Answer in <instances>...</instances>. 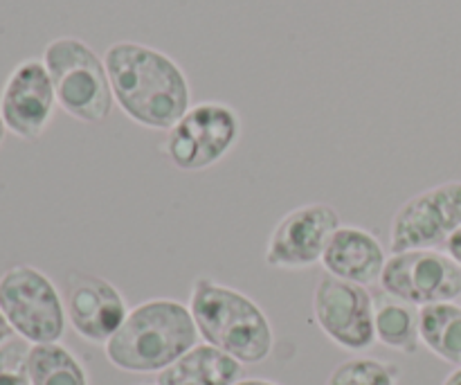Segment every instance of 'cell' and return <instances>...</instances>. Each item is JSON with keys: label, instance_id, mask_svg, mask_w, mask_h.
<instances>
[{"label": "cell", "instance_id": "6da1fadb", "mask_svg": "<svg viewBox=\"0 0 461 385\" xmlns=\"http://www.w3.org/2000/svg\"><path fill=\"white\" fill-rule=\"evenodd\" d=\"M104 61L115 106L133 124L167 133L192 106L187 75L162 50L138 41H115Z\"/></svg>", "mask_w": 461, "mask_h": 385}, {"label": "cell", "instance_id": "7a4b0ae2", "mask_svg": "<svg viewBox=\"0 0 461 385\" xmlns=\"http://www.w3.org/2000/svg\"><path fill=\"white\" fill-rule=\"evenodd\" d=\"M196 343L198 329L189 307L174 298H151L129 311L104 352L122 372L160 374Z\"/></svg>", "mask_w": 461, "mask_h": 385}, {"label": "cell", "instance_id": "3957f363", "mask_svg": "<svg viewBox=\"0 0 461 385\" xmlns=\"http://www.w3.org/2000/svg\"><path fill=\"white\" fill-rule=\"evenodd\" d=\"M187 307L198 338L241 365H259L273 354L275 332L270 318L239 289L201 275L192 282Z\"/></svg>", "mask_w": 461, "mask_h": 385}, {"label": "cell", "instance_id": "277c9868", "mask_svg": "<svg viewBox=\"0 0 461 385\" xmlns=\"http://www.w3.org/2000/svg\"><path fill=\"white\" fill-rule=\"evenodd\" d=\"M59 108L84 124H102L111 115L113 99L106 61L79 36H59L43 50Z\"/></svg>", "mask_w": 461, "mask_h": 385}, {"label": "cell", "instance_id": "5b68a950", "mask_svg": "<svg viewBox=\"0 0 461 385\" xmlns=\"http://www.w3.org/2000/svg\"><path fill=\"white\" fill-rule=\"evenodd\" d=\"M243 133L241 115L216 99L198 102L171 126L162 140V156L185 174H198L219 165L237 149Z\"/></svg>", "mask_w": 461, "mask_h": 385}, {"label": "cell", "instance_id": "8992f818", "mask_svg": "<svg viewBox=\"0 0 461 385\" xmlns=\"http://www.w3.org/2000/svg\"><path fill=\"white\" fill-rule=\"evenodd\" d=\"M0 311L14 329V336L30 345L61 343L66 334L63 293L36 266L18 264L0 275Z\"/></svg>", "mask_w": 461, "mask_h": 385}, {"label": "cell", "instance_id": "52a82bcc", "mask_svg": "<svg viewBox=\"0 0 461 385\" xmlns=\"http://www.w3.org/2000/svg\"><path fill=\"white\" fill-rule=\"evenodd\" d=\"M461 228V180H444L414 194L392 216L390 251H441Z\"/></svg>", "mask_w": 461, "mask_h": 385}, {"label": "cell", "instance_id": "ba28073f", "mask_svg": "<svg viewBox=\"0 0 461 385\" xmlns=\"http://www.w3.org/2000/svg\"><path fill=\"white\" fill-rule=\"evenodd\" d=\"M383 293L414 307L461 298V266L446 251L392 252L381 275Z\"/></svg>", "mask_w": 461, "mask_h": 385}, {"label": "cell", "instance_id": "9c48e42d", "mask_svg": "<svg viewBox=\"0 0 461 385\" xmlns=\"http://www.w3.org/2000/svg\"><path fill=\"white\" fill-rule=\"evenodd\" d=\"M313 318L320 332L345 352H367L376 343L374 296L367 287L324 273L313 291Z\"/></svg>", "mask_w": 461, "mask_h": 385}, {"label": "cell", "instance_id": "30bf717a", "mask_svg": "<svg viewBox=\"0 0 461 385\" xmlns=\"http://www.w3.org/2000/svg\"><path fill=\"white\" fill-rule=\"evenodd\" d=\"M340 215L329 203H304L275 224L266 242V264L275 270H309L322 264Z\"/></svg>", "mask_w": 461, "mask_h": 385}, {"label": "cell", "instance_id": "8fae6325", "mask_svg": "<svg viewBox=\"0 0 461 385\" xmlns=\"http://www.w3.org/2000/svg\"><path fill=\"white\" fill-rule=\"evenodd\" d=\"M68 325L90 345H106L129 316L124 293L102 275L70 270L63 282Z\"/></svg>", "mask_w": 461, "mask_h": 385}, {"label": "cell", "instance_id": "7c38bea8", "mask_svg": "<svg viewBox=\"0 0 461 385\" xmlns=\"http://www.w3.org/2000/svg\"><path fill=\"white\" fill-rule=\"evenodd\" d=\"M59 102L43 59H25L9 72L0 93V115L9 133L39 140L52 124Z\"/></svg>", "mask_w": 461, "mask_h": 385}, {"label": "cell", "instance_id": "4fadbf2b", "mask_svg": "<svg viewBox=\"0 0 461 385\" xmlns=\"http://www.w3.org/2000/svg\"><path fill=\"white\" fill-rule=\"evenodd\" d=\"M387 251L381 239L360 225H340L322 255L324 273L342 282L372 287L381 282L387 264Z\"/></svg>", "mask_w": 461, "mask_h": 385}, {"label": "cell", "instance_id": "5bb4252c", "mask_svg": "<svg viewBox=\"0 0 461 385\" xmlns=\"http://www.w3.org/2000/svg\"><path fill=\"white\" fill-rule=\"evenodd\" d=\"M239 379H243V365L207 343H196L156 374L158 385H234Z\"/></svg>", "mask_w": 461, "mask_h": 385}, {"label": "cell", "instance_id": "9a60e30c", "mask_svg": "<svg viewBox=\"0 0 461 385\" xmlns=\"http://www.w3.org/2000/svg\"><path fill=\"white\" fill-rule=\"evenodd\" d=\"M374 332L376 343L399 354L412 356L421 347L419 338V307L381 293L374 298Z\"/></svg>", "mask_w": 461, "mask_h": 385}, {"label": "cell", "instance_id": "2e32d148", "mask_svg": "<svg viewBox=\"0 0 461 385\" xmlns=\"http://www.w3.org/2000/svg\"><path fill=\"white\" fill-rule=\"evenodd\" d=\"M419 338L430 354L461 368V305L439 302L419 309Z\"/></svg>", "mask_w": 461, "mask_h": 385}, {"label": "cell", "instance_id": "e0dca14e", "mask_svg": "<svg viewBox=\"0 0 461 385\" xmlns=\"http://www.w3.org/2000/svg\"><path fill=\"white\" fill-rule=\"evenodd\" d=\"M27 370L30 385H90L84 363L63 343L32 345Z\"/></svg>", "mask_w": 461, "mask_h": 385}, {"label": "cell", "instance_id": "ac0fdd59", "mask_svg": "<svg viewBox=\"0 0 461 385\" xmlns=\"http://www.w3.org/2000/svg\"><path fill=\"white\" fill-rule=\"evenodd\" d=\"M399 365L374 356H354L333 368L327 385H399Z\"/></svg>", "mask_w": 461, "mask_h": 385}, {"label": "cell", "instance_id": "d6986e66", "mask_svg": "<svg viewBox=\"0 0 461 385\" xmlns=\"http://www.w3.org/2000/svg\"><path fill=\"white\" fill-rule=\"evenodd\" d=\"M30 343L18 336L0 345V385H30Z\"/></svg>", "mask_w": 461, "mask_h": 385}, {"label": "cell", "instance_id": "ffe728a7", "mask_svg": "<svg viewBox=\"0 0 461 385\" xmlns=\"http://www.w3.org/2000/svg\"><path fill=\"white\" fill-rule=\"evenodd\" d=\"M444 248H446V252H448V255L461 266V228L455 230V233L450 234V239L446 242Z\"/></svg>", "mask_w": 461, "mask_h": 385}, {"label": "cell", "instance_id": "44dd1931", "mask_svg": "<svg viewBox=\"0 0 461 385\" xmlns=\"http://www.w3.org/2000/svg\"><path fill=\"white\" fill-rule=\"evenodd\" d=\"M12 336H14V329L9 327L7 318H5L3 311H0V345H3V343H7Z\"/></svg>", "mask_w": 461, "mask_h": 385}, {"label": "cell", "instance_id": "7402d4cb", "mask_svg": "<svg viewBox=\"0 0 461 385\" xmlns=\"http://www.w3.org/2000/svg\"><path fill=\"white\" fill-rule=\"evenodd\" d=\"M234 385H279L275 381H270V379H261V377H250V379H239Z\"/></svg>", "mask_w": 461, "mask_h": 385}, {"label": "cell", "instance_id": "603a6c76", "mask_svg": "<svg viewBox=\"0 0 461 385\" xmlns=\"http://www.w3.org/2000/svg\"><path fill=\"white\" fill-rule=\"evenodd\" d=\"M441 385H461V368H455L453 372L444 379V383Z\"/></svg>", "mask_w": 461, "mask_h": 385}, {"label": "cell", "instance_id": "cb8c5ba5", "mask_svg": "<svg viewBox=\"0 0 461 385\" xmlns=\"http://www.w3.org/2000/svg\"><path fill=\"white\" fill-rule=\"evenodd\" d=\"M5 135H7V126H5V120H3V115H0V144H3Z\"/></svg>", "mask_w": 461, "mask_h": 385}, {"label": "cell", "instance_id": "d4e9b609", "mask_svg": "<svg viewBox=\"0 0 461 385\" xmlns=\"http://www.w3.org/2000/svg\"><path fill=\"white\" fill-rule=\"evenodd\" d=\"M144 385H158V383H144Z\"/></svg>", "mask_w": 461, "mask_h": 385}]
</instances>
